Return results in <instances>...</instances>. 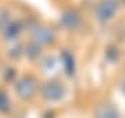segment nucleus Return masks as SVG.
Listing matches in <instances>:
<instances>
[{
	"label": "nucleus",
	"instance_id": "nucleus-1",
	"mask_svg": "<svg viewBox=\"0 0 125 118\" xmlns=\"http://www.w3.org/2000/svg\"><path fill=\"white\" fill-rule=\"evenodd\" d=\"M38 90V81L32 75H25L15 83V92L22 99H31Z\"/></svg>",
	"mask_w": 125,
	"mask_h": 118
},
{
	"label": "nucleus",
	"instance_id": "nucleus-2",
	"mask_svg": "<svg viewBox=\"0 0 125 118\" xmlns=\"http://www.w3.org/2000/svg\"><path fill=\"white\" fill-rule=\"evenodd\" d=\"M42 97L47 101H58L65 95V89L58 81H49L40 89Z\"/></svg>",
	"mask_w": 125,
	"mask_h": 118
},
{
	"label": "nucleus",
	"instance_id": "nucleus-3",
	"mask_svg": "<svg viewBox=\"0 0 125 118\" xmlns=\"http://www.w3.org/2000/svg\"><path fill=\"white\" fill-rule=\"evenodd\" d=\"M118 10V1L117 0H100L96 7V15L103 22L114 17V14Z\"/></svg>",
	"mask_w": 125,
	"mask_h": 118
},
{
	"label": "nucleus",
	"instance_id": "nucleus-4",
	"mask_svg": "<svg viewBox=\"0 0 125 118\" xmlns=\"http://www.w3.org/2000/svg\"><path fill=\"white\" fill-rule=\"evenodd\" d=\"M56 38V33H54L53 29H50L47 27H38L33 31V39H35L36 45H46V43H50V42L54 40Z\"/></svg>",
	"mask_w": 125,
	"mask_h": 118
},
{
	"label": "nucleus",
	"instance_id": "nucleus-5",
	"mask_svg": "<svg viewBox=\"0 0 125 118\" xmlns=\"http://www.w3.org/2000/svg\"><path fill=\"white\" fill-rule=\"evenodd\" d=\"M94 118H120V113L111 103H102L94 111Z\"/></svg>",
	"mask_w": 125,
	"mask_h": 118
},
{
	"label": "nucleus",
	"instance_id": "nucleus-6",
	"mask_svg": "<svg viewBox=\"0 0 125 118\" xmlns=\"http://www.w3.org/2000/svg\"><path fill=\"white\" fill-rule=\"evenodd\" d=\"M81 22L79 14L72 11V10H68V11H64L60 18V24L65 29H72V28H76Z\"/></svg>",
	"mask_w": 125,
	"mask_h": 118
},
{
	"label": "nucleus",
	"instance_id": "nucleus-7",
	"mask_svg": "<svg viewBox=\"0 0 125 118\" xmlns=\"http://www.w3.org/2000/svg\"><path fill=\"white\" fill-rule=\"evenodd\" d=\"M61 61H62V65H64L67 74L68 75H72V74H74V69H75L72 54L70 53V51H67V50H64V51L61 53Z\"/></svg>",
	"mask_w": 125,
	"mask_h": 118
},
{
	"label": "nucleus",
	"instance_id": "nucleus-8",
	"mask_svg": "<svg viewBox=\"0 0 125 118\" xmlns=\"http://www.w3.org/2000/svg\"><path fill=\"white\" fill-rule=\"evenodd\" d=\"M18 32H20V25L17 22H10L4 27V36L10 38V39L17 36Z\"/></svg>",
	"mask_w": 125,
	"mask_h": 118
},
{
	"label": "nucleus",
	"instance_id": "nucleus-9",
	"mask_svg": "<svg viewBox=\"0 0 125 118\" xmlns=\"http://www.w3.org/2000/svg\"><path fill=\"white\" fill-rule=\"evenodd\" d=\"M10 110V100L7 93L4 92H0V111L1 113H7Z\"/></svg>",
	"mask_w": 125,
	"mask_h": 118
},
{
	"label": "nucleus",
	"instance_id": "nucleus-10",
	"mask_svg": "<svg viewBox=\"0 0 125 118\" xmlns=\"http://www.w3.org/2000/svg\"><path fill=\"white\" fill-rule=\"evenodd\" d=\"M124 92H125V82H124Z\"/></svg>",
	"mask_w": 125,
	"mask_h": 118
},
{
	"label": "nucleus",
	"instance_id": "nucleus-11",
	"mask_svg": "<svg viewBox=\"0 0 125 118\" xmlns=\"http://www.w3.org/2000/svg\"><path fill=\"white\" fill-rule=\"evenodd\" d=\"M124 1H125V0H124Z\"/></svg>",
	"mask_w": 125,
	"mask_h": 118
}]
</instances>
